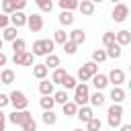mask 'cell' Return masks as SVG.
<instances>
[{"label": "cell", "instance_id": "6da1fadb", "mask_svg": "<svg viewBox=\"0 0 131 131\" xmlns=\"http://www.w3.org/2000/svg\"><path fill=\"white\" fill-rule=\"evenodd\" d=\"M106 121H108V127L111 129H119L121 125H123V106L121 104H111L108 106V111H106Z\"/></svg>", "mask_w": 131, "mask_h": 131}, {"label": "cell", "instance_id": "7a4b0ae2", "mask_svg": "<svg viewBox=\"0 0 131 131\" xmlns=\"http://www.w3.org/2000/svg\"><path fill=\"white\" fill-rule=\"evenodd\" d=\"M53 47H55V41L53 39H37L33 43V55H51L53 53Z\"/></svg>", "mask_w": 131, "mask_h": 131}, {"label": "cell", "instance_id": "3957f363", "mask_svg": "<svg viewBox=\"0 0 131 131\" xmlns=\"http://www.w3.org/2000/svg\"><path fill=\"white\" fill-rule=\"evenodd\" d=\"M74 102L78 106H86L90 102V90H88V84L84 82H78V86L74 88Z\"/></svg>", "mask_w": 131, "mask_h": 131}, {"label": "cell", "instance_id": "277c9868", "mask_svg": "<svg viewBox=\"0 0 131 131\" xmlns=\"http://www.w3.org/2000/svg\"><path fill=\"white\" fill-rule=\"evenodd\" d=\"M8 96H10V104L14 106V111H27L29 108V98L25 96L23 90H12Z\"/></svg>", "mask_w": 131, "mask_h": 131}, {"label": "cell", "instance_id": "5b68a950", "mask_svg": "<svg viewBox=\"0 0 131 131\" xmlns=\"http://www.w3.org/2000/svg\"><path fill=\"white\" fill-rule=\"evenodd\" d=\"M129 16V6L127 4H123V2H119V4H115L113 6V12H111V18L115 20V23H123L125 18Z\"/></svg>", "mask_w": 131, "mask_h": 131}, {"label": "cell", "instance_id": "8992f818", "mask_svg": "<svg viewBox=\"0 0 131 131\" xmlns=\"http://www.w3.org/2000/svg\"><path fill=\"white\" fill-rule=\"evenodd\" d=\"M29 119H33V115H31L29 111H12V113L8 115V121H10L12 125H18V127H23Z\"/></svg>", "mask_w": 131, "mask_h": 131}, {"label": "cell", "instance_id": "52a82bcc", "mask_svg": "<svg viewBox=\"0 0 131 131\" xmlns=\"http://www.w3.org/2000/svg\"><path fill=\"white\" fill-rule=\"evenodd\" d=\"M43 16L39 14V12H33V14H29V20H27V27H29V31L31 33H39L41 29H43Z\"/></svg>", "mask_w": 131, "mask_h": 131}, {"label": "cell", "instance_id": "ba28073f", "mask_svg": "<svg viewBox=\"0 0 131 131\" xmlns=\"http://www.w3.org/2000/svg\"><path fill=\"white\" fill-rule=\"evenodd\" d=\"M27 20H29V14H25L23 10H16L14 14H10V25L20 29V27H27Z\"/></svg>", "mask_w": 131, "mask_h": 131}, {"label": "cell", "instance_id": "9c48e42d", "mask_svg": "<svg viewBox=\"0 0 131 131\" xmlns=\"http://www.w3.org/2000/svg\"><path fill=\"white\" fill-rule=\"evenodd\" d=\"M108 82H111L113 86H121V84L125 82V72L119 70V68H113V70L108 72Z\"/></svg>", "mask_w": 131, "mask_h": 131}, {"label": "cell", "instance_id": "30bf717a", "mask_svg": "<svg viewBox=\"0 0 131 131\" xmlns=\"http://www.w3.org/2000/svg\"><path fill=\"white\" fill-rule=\"evenodd\" d=\"M108 84H111V82H108V76H106V74H100V72H98L96 76H92V86H94L96 90H104Z\"/></svg>", "mask_w": 131, "mask_h": 131}, {"label": "cell", "instance_id": "8fae6325", "mask_svg": "<svg viewBox=\"0 0 131 131\" xmlns=\"http://www.w3.org/2000/svg\"><path fill=\"white\" fill-rule=\"evenodd\" d=\"M39 92H41V96H53V94H55L53 82H49L47 78H45V80H41V82H39Z\"/></svg>", "mask_w": 131, "mask_h": 131}, {"label": "cell", "instance_id": "7c38bea8", "mask_svg": "<svg viewBox=\"0 0 131 131\" xmlns=\"http://www.w3.org/2000/svg\"><path fill=\"white\" fill-rule=\"evenodd\" d=\"M76 117H78L82 123H88L90 119H94V111H92V106L86 104V106H80V108H78V115H76Z\"/></svg>", "mask_w": 131, "mask_h": 131}, {"label": "cell", "instance_id": "4fadbf2b", "mask_svg": "<svg viewBox=\"0 0 131 131\" xmlns=\"http://www.w3.org/2000/svg\"><path fill=\"white\" fill-rule=\"evenodd\" d=\"M57 18H59V25H61V27H72L74 20H76V16L72 14V10H61Z\"/></svg>", "mask_w": 131, "mask_h": 131}, {"label": "cell", "instance_id": "5bb4252c", "mask_svg": "<svg viewBox=\"0 0 131 131\" xmlns=\"http://www.w3.org/2000/svg\"><path fill=\"white\" fill-rule=\"evenodd\" d=\"M70 41L76 43V45L80 47V45L86 41V33H84V29H74V31L70 33Z\"/></svg>", "mask_w": 131, "mask_h": 131}, {"label": "cell", "instance_id": "9a60e30c", "mask_svg": "<svg viewBox=\"0 0 131 131\" xmlns=\"http://www.w3.org/2000/svg\"><path fill=\"white\" fill-rule=\"evenodd\" d=\"M47 74H49V68H47L45 63H35V66H33V76H35L37 80H45Z\"/></svg>", "mask_w": 131, "mask_h": 131}, {"label": "cell", "instance_id": "2e32d148", "mask_svg": "<svg viewBox=\"0 0 131 131\" xmlns=\"http://www.w3.org/2000/svg\"><path fill=\"white\" fill-rule=\"evenodd\" d=\"M115 104H121L123 100H125V90L121 88V86H113V90H111V96H108Z\"/></svg>", "mask_w": 131, "mask_h": 131}, {"label": "cell", "instance_id": "e0dca14e", "mask_svg": "<svg viewBox=\"0 0 131 131\" xmlns=\"http://www.w3.org/2000/svg\"><path fill=\"white\" fill-rule=\"evenodd\" d=\"M78 10H80L84 16H92V14H94V2H92V0H82L80 6H78Z\"/></svg>", "mask_w": 131, "mask_h": 131}, {"label": "cell", "instance_id": "ac0fdd59", "mask_svg": "<svg viewBox=\"0 0 131 131\" xmlns=\"http://www.w3.org/2000/svg\"><path fill=\"white\" fill-rule=\"evenodd\" d=\"M2 39H4V41H10V43H12V41H16V39H18V29H16V27H12V25H10V27H6V29L2 31Z\"/></svg>", "mask_w": 131, "mask_h": 131}, {"label": "cell", "instance_id": "d6986e66", "mask_svg": "<svg viewBox=\"0 0 131 131\" xmlns=\"http://www.w3.org/2000/svg\"><path fill=\"white\" fill-rule=\"evenodd\" d=\"M78 108H80V106H78L74 100H68L66 104H61V111H63L66 117H76V115H78Z\"/></svg>", "mask_w": 131, "mask_h": 131}, {"label": "cell", "instance_id": "ffe728a7", "mask_svg": "<svg viewBox=\"0 0 131 131\" xmlns=\"http://www.w3.org/2000/svg\"><path fill=\"white\" fill-rule=\"evenodd\" d=\"M115 35H117V43H119L121 47H125V45L131 43V31L123 29V31H119V33H115Z\"/></svg>", "mask_w": 131, "mask_h": 131}, {"label": "cell", "instance_id": "44dd1931", "mask_svg": "<svg viewBox=\"0 0 131 131\" xmlns=\"http://www.w3.org/2000/svg\"><path fill=\"white\" fill-rule=\"evenodd\" d=\"M0 82L6 84V86H10V84L14 82V72H12L10 68H4V70L0 72Z\"/></svg>", "mask_w": 131, "mask_h": 131}, {"label": "cell", "instance_id": "7402d4cb", "mask_svg": "<svg viewBox=\"0 0 131 131\" xmlns=\"http://www.w3.org/2000/svg\"><path fill=\"white\" fill-rule=\"evenodd\" d=\"M104 100H106V96L102 94V90H96V92L90 94V104H92V106H102Z\"/></svg>", "mask_w": 131, "mask_h": 131}, {"label": "cell", "instance_id": "603a6c76", "mask_svg": "<svg viewBox=\"0 0 131 131\" xmlns=\"http://www.w3.org/2000/svg\"><path fill=\"white\" fill-rule=\"evenodd\" d=\"M45 66H47L49 70H55V68H59V66H61V59H59V55H55V53L47 55V57H45Z\"/></svg>", "mask_w": 131, "mask_h": 131}, {"label": "cell", "instance_id": "cb8c5ba5", "mask_svg": "<svg viewBox=\"0 0 131 131\" xmlns=\"http://www.w3.org/2000/svg\"><path fill=\"white\" fill-rule=\"evenodd\" d=\"M66 76H68V72H66L63 68H55L53 74H51V82H53V84H61Z\"/></svg>", "mask_w": 131, "mask_h": 131}, {"label": "cell", "instance_id": "d4e9b609", "mask_svg": "<svg viewBox=\"0 0 131 131\" xmlns=\"http://www.w3.org/2000/svg\"><path fill=\"white\" fill-rule=\"evenodd\" d=\"M41 121L49 127V125H55L57 123V115L53 113V111H43V115H41Z\"/></svg>", "mask_w": 131, "mask_h": 131}, {"label": "cell", "instance_id": "484cf974", "mask_svg": "<svg viewBox=\"0 0 131 131\" xmlns=\"http://www.w3.org/2000/svg\"><path fill=\"white\" fill-rule=\"evenodd\" d=\"M53 41H55V43H59V45H63V43H68V41H70V33H66L63 29H57V31H55V35H53Z\"/></svg>", "mask_w": 131, "mask_h": 131}, {"label": "cell", "instance_id": "4316f807", "mask_svg": "<svg viewBox=\"0 0 131 131\" xmlns=\"http://www.w3.org/2000/svg\"><path fill=\"white\" fill-rule=\"evenodd\" d=\"M115 43H117V35H115L113 31H106V33L102 35V45L108 49V47H113Z\"/></svg>", "mask_w": 131, "mask_h": 131}, {"label": "cell", "instance_id": "83f0119b", "mask_svg": "<svg viewBox=\"0 0 131 131\" xmlns=\"http://www.w3.org/2000/svg\"><path fill=\"white\" fill-rule=\"evenodd\" d=\"M106 59H108L106 49H94V51H92V61H94V63H102V61H106Z\"/></svg>", "mask_w": 131, "mask_h": 131}, {"label": "cell", "instance_id": "f1b7e54d", "mask_svg": "<svg viewBox=\"0 0 131 131\" xmlns=\"http://www.w3.org/2000/svg\"><path fill=\"white\" fill-rule=\"evenodd\" d=\"M0 8H2V12L4 14H14L16 12V6H14V0H2V4H0Z\"/></svg>", "mask_w": 131, "mask_h": 131}, {"label": "cell", "instance_id": "f546056e", "mask_svg": "<svg viewBox=\"0 0 131 131\" xmlns=\"http://www.w3.org/2000/svg\"><path fill=\"white\" fill-rule=\"evenodd\" d=\"M57 4H59L61 10H76V8L80 6L78 0H57Z\"/></svg>", "mask_w": 131, "mask_h": 131}, {"label": "cell", "instance_id": "4dcf8cb0", "mask_svg": "<svg viewBox=\"0 0 131 131\" xmlns=\"http://www.w3.org/2000/svg\"><path fill=\"white\" fill-rule=\"evenodd\" d=\"M106 55H108L111 59H119V57L123 55V49H121V45H119V43H115L113 47H108V49H106Z\"/></svg>", "mask_w": 131, "mask_h": 131}, {"label": "cell", "instance_id": "1f68e13d", "mask_svg": "<svg viewBox=\"0 0 131 131\" xmlns=\"http://www.w3.org/2000/svg\"><path fill=\"white\" fill-rule=\"evenodd\" d=\"M61 86H63V90H74L76 86H78V78H74V76H66L63 78V82H61Z\"/></svg>", "mask_w": 131, "mask_h": 131}, {"label": "cell", "instance_id": "d6a6232c", "mask_svg": "<svg viewBox=\"0 0 131 131\" xmlns=\"http://www.w3.org/2000/svg\"><path fill=\"white\" fill-rule=\"evenodd\" d=\"M53 100H55L57 104H66V102L70 100V96H68V90H55V94H53Z\"/></svg>", "mask_w": 131, "mask_h": 131}, {"label": "cell", "instance_id": "836d02e7", "mask_svg": "<svg viewBox=\"0 0 131 131\" xmlns=\"http://www.w3.org/2000/svg\"><path fill=\"white\" fill-rule=\"evenodd\" d=\"M39 104H41V108H43V111H53L55 100H53V96H43V98L39 100Z\"/></svg>", "mask_w": 131, "mask_h": 131}, {"label": "cell", "instance_id": "e575fe53", "mask_svg": "<svg viewBox=\"0 0 131 131\" xmlns=\"http://www.w3.org/2000/svg\"><path fill=\"white\" fill-rule=\"evenodd\" d=\"M100 129H102V121L98 117H94L86 123V131H100Z\"/></svg>", "mask_w": 131, "mask_h": 131}, {"label": "cell", "instance_id": "d590c367", "mask_svg": "<svg viewBox=\"0 0 131 131\" xmlns=\"http://www.w3.org/2000/svg\"><path fill=\"white\" fill-rule=\"evenodd\" d=\"M35 4L39 6L41 12H51L53 10V2L51 0H35Z\"/></svg>", "mask_w": 131, "mask_h": 131}, {"label": "cell", "instance_id": "8d00e7d4", "mask_svg": "<svg viewBox=\"0 0 131 131\" xmlns=\"http://www.w3.org/2000/svg\"><path fill=\"white\" fill-rule=\"evenodd\" d=\"M12 51L14 53H23V51H27V43H25V39H16V41H12Z\"/></svg>", "mask_w": 131, "mask_h": 131}, {"label": "cell", "instance_id": "74e56055", "mask_svg": "<svg viewBox=\"0 0 131 131\" xmlns=\"http://www.w3.org/2000/svg\"><path fill=\"white\" fill-rule=\"evenodd\" d=\"M82 68H84L90 76H96V74H98V63H94L92 59H90V61H86V63H82Z\"/></svg>", "mask_w": 131, "mask_h": 131}, {"label": "cell", "instance_id": "f35d334b", "mask_svg": "<svg viewBox=\"0 0 131 131\" xmlns=\"http://www.w3.org/2000/svg\"><path fill=\"white\" fill-rule=\"evenodd\" d=\"M76 78H78V82H84V84H86L88 80H92V76H90V74H88V72H86L84 68H80V70H78Z\"/></svg>", "mask_w": 131, "mask_h": 131}, {"label": "cell", "instance_id": "ab89813d", "mask_svg": "<svg viewBox=\"0 0 131 131\" xmlns=\"http://www.w3.org/2000/svg\"><path fill=\"white\" fill-rule=\"evenodd\" d=\"M61 47H63V51H66L68 55H74V53L78 51V45H76V43H72V41H68V43H63Z\"/></svg>", "mask_w": 131, "mask_h": 131}, {"label": "cell", "instance_id": "60d3db41", "mask_svg": "<svg viewBox=\"0 0 131 131\" xmlns=\"http://www.w3.org/2000/svg\"><path fill=\"white\" fill-rule=\"evenodd\" d=\"M25 55H27V51H23V53H12V63H14V66H25Z\"/></svg>", "mask_w": 131, "mask_h": 131}, {"label": "cell", "instance_id": "b9f144b4", "mask_svg": "<svg viewBox=\"0 0 131 131\" xmlns=\"http://www.w3.org/2000/svg\"><path fill=\"white\" fill-rule=\"evenodd\" d=\"M23 131H37V121H35V119H29V121L23 125Z\"/></svg>", "mask_w": 131, "mask_h": 131}, {"label": "cell", "instance_id": "7bdbcfd3", "mask_svg": "<svg viewBox=\"0 0 131 131\" xmlns=\"http://www.w3.org/2000/svg\"><path fill=\"white\" fill-rule=\"evenodd\" d=\"M6 27H10V16H8V14H4V12H2V14H0V29H2V31H4V29H6Z\"/></svg>", "mask_w": 131, "mask_h": 131}, {"label": "cell", "instance_id": "ee69618b", "mask_svg": "<svg viewBox=\"0 0 131 131\" xmlns=\"http://www.w3.org/2000/svg\"><path fill=\"white\" fill-rule=\"evenodd\" d=\"M33 66H35V55L27 51V55H25V68H33Z\"/></svg>", "mask_w": 131, "mask_h": 131}, {"label": "cell", "instance_id": "f6af8a7d", "mask_svg": "<svg viewBox=\"0 0 131 131\" xmlns=\"http://www.w3.org/2000/svg\"><path fill=\"white\" fill-rule=\"evenodd\" d=\"M8 104H10V96L0 92V108H4V106H8Z\"/></svg>", "mask_w": 131, "mask_h": 131}, {"label": "cell", "instance_id": "bcb514c9", "mask_svg": "<svg viewBox=\"0 0 131 131\" xmlns=\"http://www.w3.org/2000/svg\"><path fill=\"white\" fill-rule=\"evenodd\" d=\"M4 127H6V115H4L2 108H0V131H4Z\"/></svg>", "mask_w": 131, "mask_h": 131}, {"label": "cell", "instance_id": "7dc6e473", "mask_svg": "<svg viewBox=\"0 0 131 131\" xmlns=\"http://www.w3.org/2000/svg\"><path fill=\"white\" fill-rule=\"evenodd\" d=\"M14 6H16V10H23L27 6V0H14Z\"/></svg>", "mask_w": 131, "mask_h": 131}, {"label": "cell", "instance_id": "c3c4849f", "mask_svg": "<svg viewBox=\"0 0 131 131\" xmlns=\"http://www.w3.org/2000/svg\"><path fill=\"white\" fill-rule=\"evenodd\" d=\"M6 63H8V57H6V53L0 51V66H6Z\"/></svg>", "mask_w": 131, "mask_h": 131}, {"label": "cell", "instance_id": "681fc988", "mask_svg": "<svg viewBox=\"0 0 131 131\" xmlns=\"http://www.w3.org/2000/svg\"><path fill=\"white\" fill-rule=\"evenodd\" d=\"M119 131H131V123H123V125L119 127Z\"/></svg>", "mask_w": 131, "mask_h": 131}, {"label": "cell", "instance_id": "f907efd6", "mask_svg": "<svg viewBox=\"0 0 131 131\" xmlns=\"http://www.w3.org/2000/svg\"><path fill=\"white\" fill-rule=\"evenodd\" d=\"M108 2H113V4H119V2H121V0H108Z\"/></svg>", "mask_w": 131, "mask_h": 131}, {"label": "cell", "instance_id": "816d5d0a", "mask_svg": "<svg viewBox=\"0 0 131 131\" xmlns=\"http://www.w3.org/2000/svg\"><path fill=\"white\" fill-rule=\"evenodd\" d=\"M2 45H4V39H2V37H0V49H2Z\"/></svg>", "mask_w": 131, "mask_h": 131}, {"label": "cell", "instance_id": "f5cc1de1", "mask_svg": "<svg viewBox=\"0 0 131 131\" xmlns=\"http://www.w3.org/2000/svg\"><path fill=\"white\" fill-rule=\"evenodd\" d=\"M74 131H86V129H82V127H78V129H74Z\"/></svg>", "mask_w": 131, "mask_h": 131}, {"label": "cell", "instance_id": "db71d44e", "mask_svg": "<svg viewBox=\"0 0 131 131\" xmlns=\"http://www.w3.org/2000/svg\"><path fill=\"white\" fill-rule=\"evenodd\" d=\"M92 2H94V4H96V2H104V0H92Z\"/></svg>", "mask_w": 131, "mask_h": 131}, {"label": "cell", "instance_id": "11a10c76", "mask_svg": "<svg viewBox=\"0 0 131 131\" xmlns=\"http://www.w3.org/2000/svg\"><path fill=\"white\" fill-rule=\"evenodd\" d=\"M127 84H129V90H131V82H127Z\"/></svg>", "mask_w": 131, "mask_h": 131}, {"label": "cell", "instance_id": "9f6ffc18", "mask_svg": "<svg viewBox=\"0 0 131 131\" xmlns=\"http://www.w3.org/2000/svg\"><path fill=\"white\" fill-rule=\"evenodd\" d=\"M129 14H131V6H129Z\"/></svg>", "mask_w": 131, "mask_h": 131}, {"label": "cell", "instance_id": "6f0895ef", "mask_svg": "<svg viewBox=\"0 0 131 131\" xmlns=\"http://www.w3.org/2000/svg\"><path fill=\"white\" fill-rule=\"evenodd\" d=\"M129 72H131V66H129Z\"/></svg>", "mask_w": 131, "mask_h": 131}]
</instances>
